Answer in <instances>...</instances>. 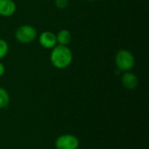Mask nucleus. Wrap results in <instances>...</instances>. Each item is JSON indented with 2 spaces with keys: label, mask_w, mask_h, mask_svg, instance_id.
Segmentation results:
<instances>
[{
  "label": "nucleus",
  "mask_w": 149,
  "mask_h": 149,
  "mask_svg": "<svg viewBox=\"0 0 149 149\" xmlns=\"http://www.w3.org/2000/svg\"><path fill=\"white\" fill-rule=\"evenodd\" d=\"M39 44L45 49H52L57 45L56 35L49 31H44L39 35L38 38Z\"/></svg>",
  "instance_id": "obj_5"
},
{
  "label": "nucleus",
  "mask_w": 149,
  "mask_h": 149,
  "mask_svg": "<svg viewBox=\"0 0 149 149\" xmlns=\"http://www.w3.org/2000/svg\"><path fill=\"white\" fill-rule=\"evenodd\" d=\"M15 38L21 44H30L37 38V31L31 25L23 24L16 30Z\"/></svg>",
  "instance_id": "obj_3"
},
{
  "label": "nucleus",
  "mask_w": 149,
  "mask_h": 149,
  "mask_svg": "<svg viewBox=\"0 0 149 149\" xmlns=\"http://www.w3.org/2000/svg\"><path fill=\"white\" fill-rule=\"evenodd\" d=\"M79 140L77 136L71 134H65L58 136L55 141L56 149H78Z\"/></svg>",
  "instance_id": "obj_4"
},
{
  "label": "nucleus",
  "mask_w": 149,
  "mask_h": 149,
  "mask_svg": "<svg viewBox=\"0 0 149 149\" xmlns=\"http://www.w3.org/2000/svg\"><path fill=\"white\" fill-rule=\"evenodd\" d=\"M55 6L58 9H65L69 5V1L68 0H54Z\"/></svg>",
  "instance_id": "obj_11"
},
{
  "label": "nucleus",
  "mask_w": 149,
  "mask_h": 149,
  "mask_svg": "<svg viewBox=\"0 0 149 149\" xmlns=\"http://www.w3.org/2000/svg\"><path fill=\"white\" fill-rule=\"evenodd\" d=\"M8 51H9L8 43L4 39L0 38V59L3 58L7 55Z\"/></svg>",
  "instance_id": "obj_10"
},
{
  "label": "nucleus",
  "mask_w": 149,
  "mask_h": 149,
  "mask_svg": "<svg viewBox=\"0 0 149 149\" xmlns=\"http://www.w3.org/2000/svg\"><path fill=\"white\" fill-rule=\"evenodd\" d=\"M4 72H5V67H4V65H3V63L0 62V77L3 75Z\"/></svg>",
  "instance_id": "obj_12"
},
{
  "label": "nucleus",
  "mask_w": 149,
  "mask_h": 149,
  "mask_svg": "<svg viewBox=\"0 0 149 149\" xmlns=\"http://www.w3.org/2000/svg\"><path fill=\"white\" fill-rule=\"evenodd\" d=\"M17 6L13 0H0V16L10 17L16 11Z\"/></svg>",
  "instance_id": "obj_7"
},
{
  "label": "nucleus",
  "mask_w": 149,
  "mask_h": 149,
  "mask_svg": "<svg viewBox=\"0 0 149 149\" xmlns=\"http://www.w3.org/2000/svg\"><path fill=\"white\" fill-rule=\"evenodd\" d=\"M87 1H95V0H87Z\"/></svg>",
  "instance_id": "obj_13"
},
{
  "label": "nucleus",
  "mask_w": 149,
  "mask_h": 149,
  "mask_svg": "<svg viewBox=\"0 0 149 149\" xmlns=\"http://www.w3.org/2000/svg\"><path fill=\"white\" fill-rule=\"evenodd\" d=\"M56 39L57 44L60 45H67L72 40V33L70 32V31L63 29L58 32V34L56 35Z\"/></svg>",
  "instance_id": "obj_8"
},
{
  "label": "nucleus",
  "mask_w": 149,
  "mask_h": 149,
  "mask_svg": "<svg viewBox=\"0 0 149 149\" xmlns=\"http://www.w3.org/2000/svg\"><path fill=\"white\" fill-rule=\"evenodd\" d=\"M10 103V95L8 92L3 88L0 87V109L6 108Z\"/></svg>",
  "instance_id": "obj_9"
},
{
  "label": "nucleus",
  "mask_w": 149,
  "mask_h": 149,
  "mask_svg": "<svg viewBox=\"0 0 149 149\" xmlns=\"http://www.w3.org/2000/svg\"><path fill=\"white\" fill-rule=\"evenodd\" d=\"M135 64V59L131 52L126 49L120 50L115 56V65L120 72L130 71Z\"/></svg>",
  "instance_id": "obj_2"
},
{
  "label": "nucleus",
  "mask_w": 149,
  "mask_h": 149,
  "mask_svg": "<svg viewBox=\"0 0 149 149\" xmlns=\"http://www.w3.org/2000/svg\"><path fill=\"white\" fill-rule=\"evenodd\" d=\"M50 60L55 68L65 69L72 61V52L67 45H55L52 50Z\"/></svg>",
  "instance_id": "obj_1"
},
{
  "label": "nucleus",
  "mask_w": 149,
  "mask_h": 149,
  "mask_svg": "<svg viewBox=\"0 0 149 149\" xmlns=\"http://www.w3.org/2000/svg\"><path fill=\"white\" fill-rule=\"evenodd\" d=\"M121 83L127 89L133 90L138 86V77L134 72H131L129 71L125 72V73L121 76Z\"/></svg>",
  "instance_id": "obj_6"
}]
</instances>
